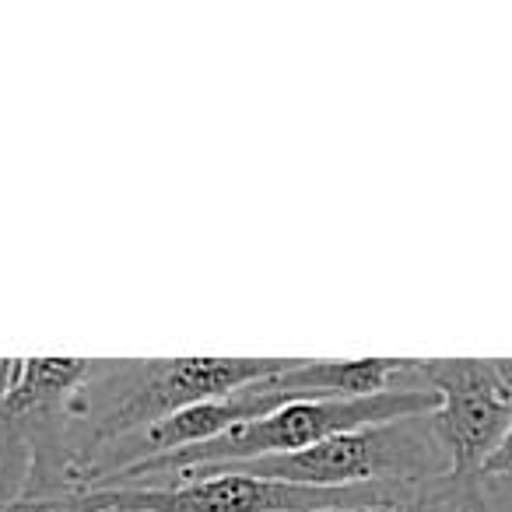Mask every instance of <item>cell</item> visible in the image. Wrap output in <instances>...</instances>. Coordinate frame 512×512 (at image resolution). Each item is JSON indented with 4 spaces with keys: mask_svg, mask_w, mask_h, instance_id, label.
Returning a JSON list of instances; mask_svg holds the SVG:
<instances>
[{
    "mask_svg": "<svg viewBox=\"0 0 512 512\" xmlns=\"http://www.w3.org/2000/svg\"><path fill=\"white\" fill-rule=\"evenodd\" d=\"M288 365L295 358H92L60 421V498L74 495V477L95 449L144 432L200 400L228 397L256 379L278 376Z\"/></svg>",
    "mask_w": 512,
    "mask_h": 512,
    "instance_id": "obj_1",
    "label": "cell"
},
{
    "mask_svg": "<svg viewBox=\"0 0 512 512\" xmlns=\"http://www.w3.org/2000/svg\"><path fill=\"white\" fill-rule=\"evenodd\" d=\"M197 470H225V474L264 477V481L302 484V488H355V484H418L449 474V456L435 432L432 414H414V418L334 435L302 453L214 463Z\"/></svg>",
    "mask_w": 512,
    "mask_h": 512,
    "instance_id": "obj_2",
    "label": "cell"
},
{
    "mask_svg": "<svg viewBox=\"0 0 512 512\" xmlns=\"http://www.w3.org/2000/svg\"><path fill=\"white\" fill-rule=\"evenodd\" d=\"M418 379L435 390V432L453 474L477 470L505 439L512 421L509 358H432L418 362Z\"/></svg>",
    "mask_w": 512,
    "mask_h": 512,
    "instance_id": "obj_3",
    "label": "cell"
},
{
    "mask_svg": "<svg viewBox=\"0 0 512 512\" xmlns=\"http://www.w3.org/2000/svg\"><path fill=\"white\" fill-rule=\"evenodd\" d=\"M0 512H11V509H0Z\"/></svg>",
    "mask_w": 512,
    "mask_h": 512,
    "instance_id": "obj_4",
    "label": "cell"
}]
</instances>
